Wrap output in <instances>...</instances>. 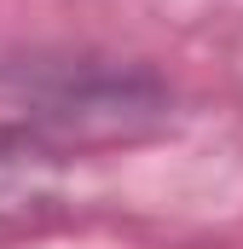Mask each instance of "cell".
<instances>
[{"label": "cell", "mask_w": 243, "mask_h": 249, "mask_svg": "<svg viewBox=\"0 0 243 249\" xmlns=\"http://www.w3.org/2000/svg\"><path fill=\"white\" fill-rule=\"evenodd\" d=\"M64 151L35 127H0V209H23L58 180Z\"/></svg>", "instance_id": "6da1fadb"}]
</instances>
